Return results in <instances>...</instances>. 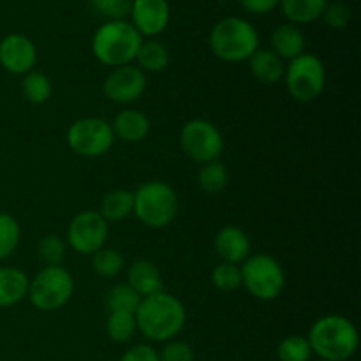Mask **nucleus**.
I'll list each match as a JSON object with an SVG mask.
<instances>
[{"instance_id": "7c9ffc66", "label": "nucleus", "mask_w": 361, "mask_h": 361, "mask_svg": "<svg viewBox=\"0 0 361 361\" xmlns=\"http://www.w3.org/2000/svg\"><path fill=\"white\" fill-rule=\"evenodd\" d=\"M66 242L59 235H44L37 243V256L44 267H62L66 259Z\"/></svg>"}, {"instance_id": "f3484780", "label": "nucleus", "mask_w": 361, "mask_h": 361, "mask_svg": "<svg viewBox=\"0 0 361 361\" xmlns=\"http://www.w3.org/2000/svg\"><path fill=\"white\" fill-rule=\"evenodd\" d=\"M127 284L141 296L155 295L159 291H164V282H162V274L155 263L148 259H137L130 263L127 268Z\"/></svg>"}, {"instance_id": "423d86ee", "label": "nucleus", "mask_w": 361, "mask_h": 361, "mask_svg": "<svg viewBox=\"0 0 361 361\" xmlns=\"http://www.w3.org/2000/svg\"><path fill=\"white\" fill-rule=\"evenodd\" d=\"M242 288L259 302H274L286 288V271L270 254H250L242 264Z\"/></svg>"}, {"instance_id": "6e6552de", "label": "nucleus", "mask_w": 361, "mask_h": 361, "mask_svg": "<svg viewBox=\"0 0 361 361\" xmlns=\"http://www.w3.org/2000/svg\"><path fill=\"white\" fill-rule=\"evenodd\" d=\"M286 90L296 102H314L323 95L326 88V67L314 53H303L286 63Z\"/></svg>"}, {"instance_id": "ddd939ff", "label": "nucleus", "mask_w": 361, "mask_h": 361, "mask_svg": "<svg viewBox=\"0 0 361 361\" xmlns=\"http://www.w3.org/2000/svg\"><path fill=\"white\" fill-rule=\"evenodd\" d=\"M37 63V48L28 35L7 34L0 41V66L13 76H25Z\"/></svg>"}, {"instance_id": "9b49d317", "label": "nucleus", "mask_w": 361, "mask_h": 361, "mask_svg": "<svg viewBox=\"0 0 361 361\" xmlns=\"http://www.w3.org/2000/svg\"><path fill=\"white\" fill-rule=\"evenodd\" d=\"M109 224L99 212L85 210L74 215L67 226V245L81 256H92L106 247Z\"/></svg>"}, {"instance_id": "9d476101", "label": "nucleus", "mask_w": 361, "mask_h": 361, "mask_svg": "<svg viewBox=\"0 0 361 361\" xmlns=\"http://www.w3.org/2000/svg\"><path fill=\"white\" fill-rule=\"evenodd\" d=\"M180 147L190 161L207 164L221 159L224 150V137L214 122L192 118L180 130Z\"/></svg>"}, {"instance_id": "2eb2a0df", "label": "nucleus", "mask_w": 361, "mask_h": 361, "mask_svg": "<svg viewBox=\"0 0 361 361\" xmlns=\"http://www.w3.org/2000/svg\"><path fill=\"white\" fill-rule=\"evenodd\" d=\"M214 249L221 263L238 264L240 267L250 256V238L238 226H224L215 235Z\"/></svg>"}, {"instance_id": "a878e982", "label": "nucleus", "mask_w": 361, "mask_h": 361, "mask_svg": "<svg viewBox=\"0 0 361 361\" xmlns=\"http://www.w3.org/2000/svg\"><path fill=\"white\" fill-rule=\"evenodd\" d=\"M92 268L102 279H115L126 270V259L122 252L113 247H102L95 254H92Z\"/></svg>"}, {"instance_id": "e433bc0d", "label": "nucleus", "mask_w": 361, "mask_h": 361, "mask_svg": "<svg viewBox=\"0 0 361 361\" xmlns=\"http://www.w3.org/2000/svg\"><path fill=\"white\" fill-rule=\"evenodd\" d=\"M281 0H240V6L250 14H268L277 9Z\"/></svg>"}, {"instance_id": "c85d7f7f", "label": "nucleus", "mask_w": 361, "mask_h": 361, "mask_svg": "<svg viewBox=\"0 0 361 361\" xmlns=\"http://www.w3.org/2000/svg\"><path fill=\"white\" fill-rule=\"evenodd\" d=\"M21 240V226L11 214L0 212V261L7 259L18 249Z\"/></svg>"}, {"instance_id": "c756f323", "label": "nucleus", "mask_w": 361, "mask_h": 361, "mask_svg": "<svg viewBox=\"0 0 361 361\" xmlns=\"http://www.w3.org/2000/svg\"><path fill=\"white\" fill-rule=\"evenodd\" d=\"M279 361H309L312 358V349L303 335H289L277 345Z\"/></svg>"}, {"instance_id": "f704fd0d", "label": "nucleus", "mask_w": 361, "mask_h": 361, "mask_svg": "<svg viewBox=\"0 0 361 361\" xmlns=\"http://www.w3.org/2000/svg\"><path fill=\"white\" fill-rule=\"evenodd\" d=\"M157 353L159 361H194L192 345L178 338L164 342V348Z\"/></svg>"}, {"instance_id": "0eeeda50", "label": "nucleus", "mask_w": 361, "mask_h": 361, "mask_svg": "<svg viewBox=\"0 0 361 361\" xmlns=\"http://www.w3.org/2000/svg\"><path fill=\"white\" fill-rule=\"evenodd\" d=\"M74 295V279L63 267H42L28 281L32 305L41 312H56L71 302Z\"/></svg>"}, {"instance_id": "b1692460", "label": "nucleus", "mask_w": 361, "mask_h": 361, "mask_svg": "<svg viewBox=\"0 0 361 361\" xmlns=\"http://www.w3.org/2000/svg\"><path fill=\"white\" fill-rule=\"evenodd\" d=\"M21 94L30 104H44L53 94L51 80L41 71H30L25 76H21Z\"/></svg>"}, {"instance_id": "a211bd4d", "label": "nucleus", "mask_w": 361, "mask_h": 361, "mask_svg": "<svg viewBox=\"0 0 361 361\" xmlns=\"http://www.w3.org/2000/svg\"><path fill=\"white\" fill-rule=\"evenodd\" d=\"M270 44L271 51L275 55L281 56L282 60H293L296 56L303 55L305 53V34L302 32V28L296 27L293 23H284L279 25L270 35Z\"/></svg>"}, {"instance_id": "393cba45", "label": "nucleus", "mask_w": 361, "mask_h": 361, "mask_svg": "<svg viewBox=\"0 0 361 361\" xmlns=\"http://www.w3.org/2000/svg\"><path fill=\"white\" fill-rule=\"evenodd\" d=\"M229 171L222 161H212L201 164L197 173V185L207 194H219L228 187Z\"/></svg>"}, {"instance_id": "aec40b11", "label": "nucleus", "mask_w": 361, "mask_h": 361, "mask_svg": "<svg viewBox=\"0 0 361 361\" xmlns=\"http://www.w3.org/2000/svg\"><path fill=\"white\" fill-rule=\"evenodd\" d=\"M28 275L14 267H0V309H11L28 295Z\"/></svg>"}, {"instance_id": "1a4fd4ad", "label": "nucleus", "mask_w": 361, "mask_h": 361, "mask_svg": "<svg viewBox=\"0 0 361 361\" xmlns=\"http://www.w3.org/2000/svg\"><path fill=\"white\" fill-rule=\"evenodd\" d=\"M67 147L78 157L97 159L108 154L115 143L111 122L101 116H83L74 120L66 134Z\"/></svg>"}, {"instance_id": "7ed1b4c3", "label": "nucleus", "mask_w": 361, "mask_h": 361, "mask_svg": "<svg viewBox=\"0 0 361 361\" xmlns=\"http://www.w3.org/2000/svg\"><path fill=\"white\" fill-rule=\"evenodd\" d=\"M143 37L129 20L104 21L92 37V53L106 67L133 63Z\"/></svg>"}, {"instance_id": "cd10ccee", "label": "nucleus", "mask_w": 361, "mask_h": 361, "mask_svg": "<svg viewBox=\"0 0 361 361\" xmlns=\"http://www.w3.org/2000/svg\"><path fill=\"white\" fill-rule=\"evenodd\" d=\"M141 303V296L129 284H115L106 293V307L109 312L136 314Z\"/></svg>"}, {"instance_id": "39448f33", "label": "nucleus", "mask_w": 361, "mask_h": 361, "mask_svg": "<svg viewBox=\"0 0 361 361\" xmlns=\"http://www.w3.org/2000/svg\"><path fill=\"white\" fill-rule=\"evenodd\" d=\"M134 210L137 221L150 229H164L178 215V194L162 180L143 182L133 192Z\"/></svg>"}, {"instance_id": "4be33fe9", "label": "nucleus", "mask_w": 361, "mask_h": 361, "mask_svg": "<svg viewBox=\"0 0 361 361\" xmlns=\"http://www.w3.org/2000/svg\"><path fill=\"white\" fill-rule=\"evenodd\" d=\"M330 0H281L282 14L293 25H309L321 20L323 11Z\"/></svg>"}, {"instance_id": "412c9836", "label": "nucleus", "mask_w": 361, "mask_h": 361, "mask_svg": "<svg viewBox=\"0 0 361 361\" xmlns=\"http://www.w3.org/2000/svg\"><path fill=\"white\" fill-rule=\"evenodd\" d=\"M136 67H140L145 74H159L169 66V49L164 42L157 39H143L137 55L134 59Z\"/></svg>"}, {"instance_id": "4468645a", "label": "nucleus", "mask_w": 361, "mask_h": 361, "mask_svg": "<svg viewBox=\"0 0 361 361\" xmlns=\"http://www.w3.org/2000/svg\"><path fill=\"white\" fill-rule=\"evenodd\" d=\"M171 7L168 0H133L129 21L141 37L155 39L168 28Z\"/></svg>"}, {"instance_id": "72a5a7b5", "label": "nucleus", "mask_w": 361, "mask_h": 361, "mask_svg": "<svg viewBox=\"0 0 361 361\" xmlns=\"http://www.w3.org/2000/svg\"><path fill=\"white\" fill-rule=\"evenodd\" d=\"M321 20H323L328 27L341 30V28L348 27L349 21H351V9H349L348 4L342 2V0L328 2L326 7H324Z\"/></svg>"}, {"instance_id": "f03ea898", "label": "nucleus", "mask_w": 361, "mask_h": 361, "mask_svg": "<svg viewBox=\"0 0 361 361\" xmlns=\"http://www.w3.org/2000/svg\"><path fill=\"white\" fill-rule=\"evenodd\" d=\"M312 355L324 361H348L356 355L360 334L356 324L341 314H328L319 317L310 326L307 335Z\"/></svg>"}, {"instance_id": "6ab92c4d", "label": "nucleus", "mask_w": 361, "mask_h": 361, "mask_svg": "<svg viewBox=\"0 0 361 361\" xmlns=\"http://www.w3.org/2000/svg\"><path fill=\"white\" fill-rule=\"evenodd\" d=\"M249 71L254 80L263 85H275L282 81L286 71V62L279 55H275L270 48H257L254 55L247 60Z\"/></svg>"}, {"instance_id": "4c0bfd02", "label": "nucleus", "mask_w": 361, "mask_h": 361, "mask_svg": "<svg viewBox=\"0 0 361 361\" xmlns=\"http://www.w3.org/2000/svg\"><path fill=\"white\" fill-rule=\"evenodd\" d=\"M319 361H324V360H319Z\"/></svg>"}, {"instance_id": "2f4dec72", "label": "nucleus", "mask_w": 361, "mask_h": 361, "mask_svg": "<svg viewBox=\"0 0 361 361\" xmlns=\"http://www.w3.org/2000/svg\"><path fill=\"white\" fill-rule=\"evenodd\" d=\"M212 284L217 291L233 293L242 288V270L238 264L219 263L212 271Z\"/></svg>"}, {"instance_id": "bb28decb", "label": "nucleus", "mask_w": 361, "mask_h": 361, "mask_svg": "<svg viewBox=\"0 0 361 361\" xmlns=\"http://www.w3.org/2000/svg\"><path fill=\"white\" fill-rule=\"evenodd\" d=\"M106 334L116 344H127L137 334L136 316L130 312H109L106 319Z\"/></svg>"}, {"instance_id": "f8f14e48", "label": "nucleus", "mask_w": 361, "mask_h": 361, "mask_svg": "<svg viewBox=\"0 0 361 361\" xmlns=\"http://www.w3.org/2000/svg\"><path fill=\"white\" fill-rule=\"evenodd\" d=\"M147 92V74L134 63L115 67L102 81V94L115 104H130Z\"/></svg>"}, {"instance_id": "f257e3e1", "label": "nucleus", "mask_w": 361, "mask_h": 361, "mask_svg": "<svg viewBox=\"0 0 361 361\" xmlns=\"http://www.w3.org/2000/svg\"><path fill=\"white\" fill-rule=\"evenodd\" d=\"M137 331L152 342L173 341L183 330L187 321V310L182 300L168 291L141 298L136 310Z\"/></svg>"}, {"instance_id": "20e7f679", "label": "nucleus", "mask_w": 361, "mask_h": 361, "mask_svg": "<svg viewBox=\"0 0 361 361\" xmlns=\"http://www.w3.org/2000/svg\"><path fill=\"white\" fill-rule=\"evenodd\" d=\"M208 42L219 60L238 63L247 62L259 48V34L249 20L228 16L214 25Z\"/></svg>"}, {"instance_id": "473e14b6", "label": "nucleus", "mask_w": 361, "mask_h": 361, "mask_svg": "<svg viewBox=\"0 0 361 361\" xmlns=\"http://www.w3.org/2000/svg\"><path fill=\"white\" fill-rule=\"evenodd\" d=\"M130 2L133 0H90V6L106 21H122L129 20Z\"/></svg>"}, {"instance_id": "dca6fc26", "label": "nucleus", "mask_w": 361, "mask_h": 361, "mask_svg": "<svg viewBox=\"0 0 361 361\" xmlns=\"http://www.w3.org/2000/svg\"><path fill=\"white\" fill-rule=\"evenodd\" d=\"M150 118L143 111L134 108L122 109L111 122L115 140H120L129 145L143 141L150 134Z\"/></svg>"}, {"instance_id": "5701e85b", "label": "nucleus", "mask_w": 361, "mask_h": 361, "mask_svg": "<svg viewBox=\"0 0 361 361\" xmlns=\"http://www.w3.org/2000/svg\"><path fill=\"white\" fill-rule=\"evenodd\" d=\"M134 210V196L133 190L127 189H115L109 190L101 201L99 214L102 215L106 222H120L126 221L127 217L133 215Z\"/></svg>"}, {"instance_id": "c9c22d12", "label": "nucleus", "mask_w": 361, "mask_h": 361, "mask_svg": "<svg viewBox=\"0 0 361 361\" xmlns=\"http://www.w3.org/2000/svg\"><path fill=\"white\" fill-rule=\"evenodd\" d=\"M120 361H159V353L148 344H136L123 353Z\"/></svg>"}]
</instances>
